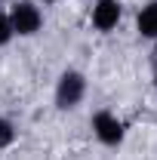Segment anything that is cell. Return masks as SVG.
<instances>
[{"label": "cell", "instance_id": "1", "mask_svg": "<svg viewBox=\"0 0 157 160\" xmlns=\"http://www.w3.org/2000/svg\"><path fill=\"white\" fill-rule=\"evenodd\" d=\"M83 96H86V77L74 68L62 71V77L56 80V108L59 111H74L83 102Z\"/></svg>", "mask_w": 157, "mask_h": 160}, {"label": "cell", "instance_id": "2", "mask_svg": "<svg viewBox=\"0 0 157 160\" xmlns=\"http://www.w3.org/2000/svg\"><path fill=\"white\" fill-rule=\"evenodd\" d=\"M6 16H9V25H13V34H19V37H34L43 28V12L34 0H16Z\"/></svg>", "mask_w": 157, "mask_h": 160}, {"label": "cell", "instance_id": "3", "mask_svg": "<svg viewBox=\"0 0 157 160\" xmlns=\"http://www.w3.org/2000/svg\"><path fill=\"white\" fill-rule=\"evenodd\" d=\"M93 132H96V139L105 148H117L126 139V123L117 114H111V111H96L93 114Z\"/></svg>", "mask_w": 157, "mask_h": 160}, {"label": "cell", "instance_id": "4", "mask_svg": "<svg viewBox=\"0 0 157 160\" xmlns=\"http://www.w3.org/2000/svg\"><path fill=\"white\" fill-rule=\"evenodd\" d=\"M89 19H93V28H96V31L108 34V31H114L120 25V19H123V3H120V0H96Z\"/></svg>", "mask_w": 157, "mask_h": 160}, {"label": "cell", "instance_id": "5", "mask_svg": "<svg viewBox=\"0 0 157 160\" xmlns=\"http://www.w3.org/2000/svg\"><path fill=\"white\" fill-rule=\"evenodd\" d=\"M136 31L145 40H157V0L145 3L136 16Z\"/></svg>", "mask_w": 157, "mask_h": 160}, {"label": "cell", "instance_id": "6", "mask_svg": "<svg viewBox=\"0 0 157 160\" xmlns=\"http://www.w3.org/2000/svg\"><path fill=\"white\" fill-rule=\"evenodd\" d=\"M13 142H16V126H13V120H9V117H0V151L9 148Z\"/></svg>", "mask_w": 157, "mask_h": 160}, {"label": "cell", "instance_id": "7", "mask_svg": "<svg viewBox=\"0 0 157 160\" xmlns=\"http://www.w3.org/2000/svg\"><path fill=\"white\" fill-rule=\"evenodd\" d=\"M13 37H16V34H13V25H9V16H6V12H0V46H6V43H9Z\"/></svg>", "mask_w": 157, "mask_h": 160}, {"label": "cell", "instance_id": "8", "mask_svg": "<svg viewBox=\"0 0 157 160\" xmlns=\"http://www.w3.org/2000/svg\"><path fill=\"white\" fill-rule=\"evenodd\" d=\"M154 86H157V52H154Z\"/></svg>", "mask_w": 157, "mask_h": 160}, {"label": "cell", "instance_id": "9", "mask_svg": "<svg viewBox=\"0 0 157 160\" xmlns=\"http://www.w3.org/2000/svg\"><path fill=\"white\" fill-rule=\"evenodd\" d=\"M43 3H59V0H43Z\"/></svg>", "mask_w": 157, "mask_h": 160}]
</instances>
